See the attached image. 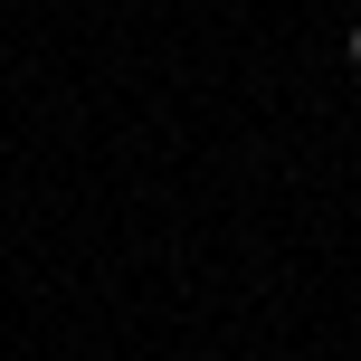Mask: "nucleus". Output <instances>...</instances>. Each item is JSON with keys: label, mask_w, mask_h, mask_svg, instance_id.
<instances>
[{"label": "nucleus", "mask_w": 361, "mask_h": 361, "mask_svg": "<svg viewBox=\"0 0 361 361\" xmlns=\"http://www.w3.org/2000/svg\"><path fill=\"white\" fill-rule=\"evenodd\" d=\"M352 67H361V29H352Z\"/></svg>", "instance_id": "f257e3e1"}, {"label": "nucleus", "mask_w": 361, "mask_h": 361, "mask_svg": "<svg viewBox=\"0 0 361 361\" xmlns=\"http://www.w3.org/2000/svg\"><path fill=\"white\" fill-rule=\"evenodd\" d=\"M352 10H361V0H352Z\"/></svg>", "instance_id": "f03ea898"}]
</instances>
